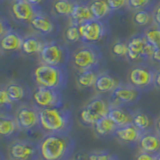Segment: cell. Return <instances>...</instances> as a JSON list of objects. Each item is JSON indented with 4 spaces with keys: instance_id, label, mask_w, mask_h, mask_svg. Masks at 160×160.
Segmentation results:
<instances>
[{
    "instance_id": "30bf717a",
    "label": "cell",
    "mask_w": 160,
    "mask_h": 160,
    "mask_svg": "<svg viewBox=\"0 0 160 160\" xmlns=\"http://www.w3.org/2000/svg\"><path fill=\"white\" fill-rule=\"evenodd\" d=\"M128 55L127 58L130 61H139V60L152 59L155 48L150 45L144 35H134L127 41Z\"/></svg>"
},
{
    "instance_id": "ab89813d",
    "label": "cell",
    "mask_w": 160,
    "mask_h": 160,
    "mask_svg": "<svg viewBox=\"0 0 160 160\" xmlns=\"http://www.w3.org/2000/svg\"><path fill=\"white\" fill-rule=\"evenodd\" d=\"M154 87L157 88V89H160V69L157 70V71H155V75H154Z\"/></svg>"
},
{
    "instance_id": "cb8c5ba5",
    "label": "cell",
    "mask_w": 160,
    "mask_h": 160,
    "mask_svg": "<svg viewBox=\"0 0 160 160\" xmlns=\"http://www.w3.org/2000/svg\"><path fill=\"white\" fill-rule=\"evenodd\" d=\"M5 89L9 95V97L14 103L21 102L27 97L28 90L26 86L17 81H10L6 85H4Z\"/></svg>"
},
{
    "instance_id": "9a60e30c",
    "label": "cell",
    "mask_w": 160,
    "mask_h": 160,
    "mask_svg": "<svg viewBox=\"0 0 160 160\" xmlns=\"http://www.w3.org/2000/svg\"><path fill=\"white\" fill-rule=\"evenodd\" d=\"M11 13L17 21L29 23L36 14L34 7L25 0H14L11 4Z\"/></svg>"
},
{
    "instance_id": "f1b7e54d",
    "label": "cell",
    "mask_w": 160,
    "mask_h": 160,
    "mask_svg": "<svg viewBox=\"0 0 160 160\" xmlns=\"http://www.w3.org/2000/svg\"><path fill=\"white\" fill-rule=\"evenodd\" d=\"M147 42L156 49L160 47V27L153 25L147 28L143 33Z\"/></svg>"
},
{
    "instance_id": "2e32d148",
    "label": "cell",
    "mask_w": 160,
    "mask_h": 160,
    "mask_svg": "<svg viewBox=\"0 0 160 160\" xmlns=\"http://www.w3.org/2000/svg\"><path fill=\"white\" fill-rule=\"evenodd\" d=\"M143 132L139 130L133 123L128 124L126 126L119 127L113 136L118 139L119 142L127 145H135L138 144L140 138H141Z\"/></svg>"
},
{
    "instance_id": "4316f807",
    "label": "cell",
    "mask_w": 160,
    "mask_h": 160,
    "mask_svg": "<svg viewBox=\"0 0 160 160\" xmlns=\"http://www.w3.org/2000/svg\"><path fill=\"white\" fill-rule=\"evenodd\" d=\"M132 123L142 132L151 131L152 127H154V122L152 118L148 114L142 111H136L133 113V121Z\"/></svg>"
},
{
    "instance_id": "8d00e7d4",
    "label": "cell",
    "mask_w": 160,
    "mask_h": 160,
    "mask_svg": "<svg viewBox=\"0 0 160 160\" xmlns=\"http://www.w3.org/2000/svg\"><path fill=\"white\" fill-rule=\"evenodd\" d=\"M105 1L111 11H116L127 6V0H105Z\"/></svg>"
},
{
    "instance_id": "6da1fadb",
    "label": "cell",
    "mask_w": 160,
    "mask_h": 160,
    "mask_svg": "<svg viewBox=\"0 0 160 160\" xmlns=\"http://www.w3.org/2000/svg\"><path fill=\"white\" fill-rule=\"evenodd\" d=\"M42 160H70L74 151V141L68 134H45L38 142Z\"/></svg>"
},
{
    "instance_id": "ffe728a7",
    "label": "cell",
    "mask_w": 160,
    "mask_h": 160,
    "mask_svg": "<svg viewBox=\"0 0 160 160\" xmlns=\"http://www.w3.org/2000/svg\"><path fill=\"white\" fill-rule=\"evenodd\" d=\"M30 26L40 34H51L54 31V23L48 16L41 13H36L30 21Z\"/></svg>"
},
{
    "instance_id": "f6af8a7d",
    "label": "cell",
    "mask_w": 160,
    "mask_h": 160,
    "mask_svg": "<svg viewBox=\"0 0 160 160\" xmlns=\"http://www.w3.org/2000/svg\"><path fill=\"white\" fill-rule=\"evenodd\" d=\"M1 160H5V159H4V156H3V155H1Z\"/></svg>"
},
{
    "instance_id": "7dc6e473",
    "label": "cell",
    "mask_w": 160,
    "mask_h": 160,
    "mask_svg": "<svg viewBox=\"0 0 160 160\" xmlns=\"http://www.w3.org/2000/svg\"><path fill=\"white\" fill-rule=\"evenodd\" d=\"M38 160H42V159H38Z\"/></svg>"
},
{
    "instance_id": "5b68a950",
    "label": "cell",
    "mask_w": 160,
    "mask_h": 160,
    "mask_svg": "<svg viewBox=\"0 0 160 160\" xmlns=\"http://www.w3.org/2000/svg\"><path fill=\"white\" fill-rule=\"evenodd\" d=\"M109 102L102 97L96 96L82 107L79 112V119L85 126L93 127L95 123L101 118L107 116Z\"/></svg>"
},
{
    "instance_id": "bcb514c9",
    "label": "cell",
    "mask_w": 160,
    "mask_h": 160,
    "mask_svg": "<svg viewBox=\"0 0 160 160\" xmlns=\"http://www.w3.org/2000/svg\"><path fill=\"white\" fill-rule=\"evenodd\" d=\"M70 160H76V159H70Z\"/></svg>"
},
{
    "instance_id": "e0dca14e",
    "label": "cell",
    "mask_w": 160,
    "mask_h": 160,
    "mask_svg": "<svg viewBox=\"0 0 160 160\" xmlns=\"http://www.w3.org/2000/svg\"><path fill=\"white\" fill-rule=\"evenodd\" d=\"M140 151L157 155L160 153V136L155 131L143 132L138 142Z\"/></svg>"
},
{
    "instance_id": "52a82bcc",
    "label": "cell",
    "mask_w": 160,
    "mask_h": 160,
    "mask_svg": "<svg viewBox=\"0 0 160 160\" xmlns=\"http://www.w3.org/2000/svg\"><path fill=\"white\" fill-rule=\"evenodd\" d=\"M40 61L51 66L64 67L69 58L68 51L63 45L55 41L45 42L42 51L39 54Z\"/></svg>"
},
{
    "instance_id": "1f68e13d",
    "label": "cell",
    "mask_w": 160,
    "mask_h": 160,
    "mask_svg": "<svg viewBox=\"0 0 160 160\" xmlns=\"http://www.w3.org/2000/svg\"><path fill=\"white\" fill-rule=\"evenodd\" d=\"M86 160H120L116 155L106 150H95L87 153Z\"/></svg>"
},
{
    "instance_id": "83f0119b",
    "label": "cell",
    "mask_w": 160,
    "mask_h": 160,
    "mask_svg": "<svg viewBox=\"0 0 160 160\" xmlns=\"http://www.w3.org/2000/svg\"><path fill=\"white\" fill-rule=\"evenodd\" d=\"M98 73L95 72V70H85V71H79L76 75L77 85L81 88L94 87L96 82Z\"/></svg>"
},
{
    "instance_id": "ba28073f",
    "label": "cell",
    "mask_w": 160,
    "mask_h": 160,
    "mask_svg": "<svg viewBox=\"0 0 160 160\" xmlns=\"http://www.w3.org/2000/svg\"><path fill=\"white\" fill-rule=\"evenodd\" d=\"M7 155L9 160H38V143L28 140H14L8 145Z\"/></svg>"
},
{
    "instance_id": "4fadbf2b",
    "label": "cell",
    "mask_w": 160,
    "mask_h": 160,
    "mask_svg": "<svg viewBox=\"0 0 160 160\" xmlns=\"http://www.w3.org/2000/svg\"><path fill=\"white\" fill-rule=\"evenodd\" d=\"M80 38L86 44H92L100 41L106 34L105 25L99 20H90L85 23L80 24L79 26Z\"/></svg>"
},
{
    "instance_id": "8992f818",
    "label": "cell",
    "mask_w": 160,
    "mask_h": 160,
    "mask_svg": "<svg viewBox=\"0 0 160 160\" xmlns=\"http://www.w3.org/2000/svg\"><path fill=\"white\" fill-rule=\"evenodd\" d=\"M32 103L39 110L63 107V96L57 89L36 86L32 92Z\"/></svg>"
},
{
    "instance_id": "b9f144b4",
    "label": "cell",
    "mask_w": 160,
    "mask_h": 160,
    "mask_svg": "<svg viewBox=\"0 0 160 160\" xmlns=\"http://www.w3.org/2000/svg\"><path fill=\"white\" fill-rule=\"evenodd\" d=\"M154 130L160 136V116L154 121Z\"/></svg>"
},
{
    "instance_id": "4dcf8cb0",
    "label": "cell",
    "mask_w": 160,
    "mask_h": 160,
    "mask_svg": "<svg viewBox=\"0 0 160 160\" xmlns=\"http://www.w3.org/2000/svg\"><path fill=\"white\" fill-rule=\"evenodd\" d=\"M133 22L138 25V26H147L151 22H153L152 20V14L149 11L145 10H138L133 13Z\"/></svg>"
},
{
    "instance_id": "74e56055",
    "label": "cell",
    "mask_w": 160,
    "mask_h": 160,
    "mask_svg": "<svg viewBox=\"0 0 160 160\" xmlns=\"http://www.w3.org/2000/svg\"><path fill=\"white\" fill-rule=\"evenodd\" d=\"M151 14H152V20L154 25L160 27V2L154 6Z\"/></svg>"
},
{
    "instance_id": "603a6c76",
    "label": "cell",
    "mask_w": 160,
    "mask_h": 160,
    "mask_svg": "<svg viewBox=\"0 0 160 160\" xmlns=\"http://www.w3.org/2000/svg\"><path fill=\"white\" fill-rule=\"evenodd\" d=\"M93 129L95 134L98 137H106V136H110V135L113 136L114 133L118 129V127L108 116H105L95 123Z\"/></svg>"
},
{
    "instance_id": "7402d4cb",
    "label": "cell",
    "mask_w": 160,
    "mask_h": 160,
    "mask_svg": "<svg viewBox=\"0 0 160 160\" xmlns=\"http://www.w3.org/2000/svg\"><path fill=\"white\" fill-rule=\"evenodd\" d=\"M120 82H118L112 75L107 72L98 73L96 82H95L94 88L97 92L100 93H111Z\"/></svg>"
},
{
    "instance_id": "3957f363",
    "label": "cell",
    "mask_w": 160,
    "mask_h": 160,
    "mask_svg": "<svg viewBox=\"0 0 160 160\" xmlns=\"http://www.w3.org/2000/svg\"><path fill=\"white\" fill-rule=\"evenodd\" d=\"M33 79L37 86L61 90L66 86L67 74L64 67L39 64L33 71Z\"/></svg>"
},
{
    "instance_id": "7bdbcfd3",
    "label": "cell",
    "mask_w": 160,
    "mask_h": 160,
    "mask_svg": "<svg viewBox=\"0 0 160 160\" xmlns=\"http://www.w3.org/2000/svg\"><path fill=\"white\" fill-rule=\"evenodd\" d=\"M25 1H27L29 4H31L32 6H35V5H38L42 0H25Z\"/></svg>"
},
{
    "instance_id": "ac0fdd59",
    "label": "cell",
    "mask_w": 160,
    "mask_h": 160,
    "mask_svg": "<svg viewBox=\"0 0 160 160\" xmlns=\"http://www.w3.org/2000/svg\"><path fill=\"white\" fill-rule=\"evenodd\" d=\"M23 39L18 33L9 30L4 35L1 36L0 39V45H1L2 51L5 52H12L21 50Z\"/></svg>"
},
{
    "instance_id": "277c9868",
    "label": "cell",
    "mask_w": 160,
    "mask_h": 160,
    "mask_svg": "<svg viewBox=\"0 0 160 160\" xmlns=\"http://www.w3.org/2000/svg\"><path fill=\"white\" fill-rule=\"evenodd\" d=\"M70 58L73 67L79 72L85 70H95L101 59V54L95 46L86 44L78 47Z\"/></svg>"
},
{
    "instance_id": "ee69618b",
    "label": "cell",
    "mask_w": 160,
    "mask_h": 160,
    "mask_svg": "<svg viewBox=\"0 0 160 160\" xmlns=\"http://www.w3.org/2000/svg\"><path fill=\"white\" fill-rule=\"evenodd\" d=\"M156 160H160V153H158L156 155Z\"/></svg>"
},
{
    "instance_id": "44dd1931",
    "label": "cell",
    "mask_w": 160,
    "mask_h": 160,
    "mask_svg": "<svg viewBox=\"0 0 160 160\" xmlns=\"http://www.w3.org/2000/svg\"><path fill=\"white\" fill-rule=\"evenodd\" d=\"M19 130L15 116L2 112L0 115V135L3 138H9Z\"/></svg>"
},
{
    "instance_id": "7c38bea8",
    "label": "cell",
    "mask_w": 160,
    "mask_h": 160,
    "mask_svg": "<svg viewBox=\"0 0 160 160\" xmlns=\"http://www.w3.org/2000/svg\"><path fill=\"white\" fill-rule=\"evenodd\" d=\"M140 96L141 92L138 89L133 87L129 83H121L120 82L116 88L110 93V104L114 105H121V106H128L136 103Z\"/></svg>"
},
{
    "instance_id": "836d02e7",
    "label": "cell",
    "mask_w": 160,
    "mask_h": 160,
    "mask_svg": "<svg viewBox=\"0 0 160 160\" xmlns=\"http://www.w3.org/2000/svg\"><path fill=\"white\" fill-rule=\"evenodd\" d=\"M13 101L11 100V98L9 97V95L5 89L4 85L1 86V89H0V107H1L2 111H9L10 109L13 106Z\"/></svg>"
},
{
    "instance_id": "d6a6232c",
    "label": "cell",
    "mask_w": 160,
    "mask_h": 160,
    "mask_svg": "<svg viewBox=\"0 0 160 160\" xmlns=\"http://www.w3.org/2000/svg\"><path fill=\"white\" fill-rule=\"evenodd\" d=\"M64 38L69 43H75V42H78L79 40H81V38H80V33H79V28L77 25H74V24L68 25L64 31Z\"/></svg>"
},
{
    "instance_id": "8fae6325",
    "label": "cell",
    "mask_w": 160,
    "mask_h": 160,
    "mask_svg": "<svg viewBox=\"0 0 160 160\" xmlns=\"http://www.w3.org/2000/svg\"><path fill=\"white\" fill-rule=\"evenodd\" d=\"M14 116L16 118L19 130L21 131H29L35 128H39V109L33 104L20 105Z\"/></svg>"
},
{
    "instance_id": "9c48e42d",
    "label": "cell",
    "mask_w": 160,
    "mask_h": 160,
    "mask_svg": "<svg viewBox=\"0 0 160 160\" xmlns=\"http://www.w3.org/2000/svg\"><path fill=\"white\" fill-rule=\"evenodd\" d=\"M155 71L147 65L140 64L134 66L128 73V83L138 89L140 92L146 91L154 86Z\"/></svg>"
},
{
    "instance_id": "f35d334b",
    "label": "cell",
    "mask_w": 160,
    "mask_h": 160,
    "mask_svg": "<svg viewBox=\"0 0 160 160\" xmlns=\"http://www.w3.org/2000/svg\"><path fill=\"white\" fill-rule=\"evenodd\" d=\"M135 160H156V155H153V154H149L146 152H143V151H140L136 157H135Z\"/></svg>"
},
{
    "instance_id": "d6986e66",
    "label": "cell",
    "mask_w": 160,
    "mask_h": 160,
    "mask_svg": "<svg viewBox=\"0 0 160 160\" xmlns=\"http://www.w3.org/2000/svg\"><path fill=\"white\" fill-rule=\"evenodd\" d=\"M70 19H71V24L77 25L79 26L80 24L85 23L90 20H93V16L90 11L89 5L86 3L78 2L74 3L72 13L70 15Z\"/></svg>"
},
{
    "instance_id": "e575fe53",
    "label": "cell",
    "mask_w": 160,
    "mask_h": 160,
    "mask_svg": "<svg viewBox=\"0 0 160 160\" xmlns=\"http://www.w3.org/2000/svg\"><path fill=\"white\" fill-rule=\"evenodd\" d=\"M112 53L117 57H126L128 55V46H127V42H123V41H116L112 45Z\"/></svg>"
},
{
    "instance_id": "d4e9b609",
    "label": "cell",
    "mask_w": 160,
    "mask_h": 160,
    "mask_svg": "<svg viewBox=\"0 0 160 160\" xmlns=\"http://www.w3.org/2000/svg\"><path fill=\"white\" fill-rule=\"evenodd\" d=\"M44 43L39 38L33 35L26 36L23 39V44L21 51L25 55H34V54H40L42 51V48L44 46Z\"/></svg>"
},
{
    "instance_id": "60d3db41",
    "label": "cell",
    "mask_w": 160,
    "mask_h": 160,
    "mask_svg": "<svg viewBox=\"0 0 160 160\" xmlns=\"http://www.w3.org/2000/svg\"><path fill=\"white\" fill-rule=\"evenodd\" d=\"M152 60L154 62L160 64V47L154 50V53L152 55Z\"/></svg>"
},
{
    "instance_id": "5bb4252c",
    "label": "cell",
    "mask_w": 160,
    "mask_h": 160,
    "mask_svg": "<svg viewBox=\"0 0 160 160\" xmlns=\"http://www.w3.org/2000/svg\"><path fill=\"white\" fill-rule=\"evenodd\" d=\"M133 113L127 106L114 105L109 103V110L107 116L117 125V127H123L133 121Z\"/></svg>"
},
{
    "instance_id": "f546056e",
    "label": "cell",
    "mask_w": 160,
    "mask_h": 160,
    "mask_svg": "<svg viewBox=\"0 0 160 160\" xmlns=\"http://www.w3.org/2000/svg\"><path fill=\"white\" fill-rule=\"evenodd\" d=\"M72 2L69 0H56L53 3V11L55 14L60 15V16H69L72 13L73 9Z\"/></svg>"
},
{
    "instance_id": "484cf974",
    "label": "cell",
    "mask_w": 160,
    "mask_h": 160,
    "mask_svg": "<svg viewBox=\"0 0 160 160\" xmlns=\"http://www.w3.org/2000/svg\"><path fill=\"white\" fill-rule=\"evenodd\" d=\"M88 5L93 19L99 20V21H101L103 18L106 17L109 12L111 11L105 0H91Z\"/></svg>"
},
{
    "instance_id": "d590c367",
    "label": "cell",
    "mask_w": 160,
    "mask_h": 160,
    "mask_svg": "<svg viewBox=\"0 0 160 160\" xmlns=\"http://www.w3.org/2000/svg\"><path fill=\"white\" fill-rule=\"evenodd\" d=\"M152 1L153 0H127V6L135 11L145 10L152 4Z\"/></svg>"
},
{
    "instance_id": "7a4b0ae2",
    "label": "cell",
    "mask_w": 160,
    "mask_h": 160,
    "mask_svg": "<svg viewBox=\"0 0 160 160\" xmlns=\"http://www.w3.org/2000/svg\"><path fill=\"white\" fill-rule=\"evenodd\" d=\"M39 117V128L45 134H68L73 125L71 112L64 107L41 109Z\"/></svg>"
}]
</instances>
